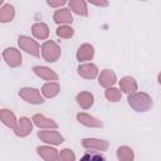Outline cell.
I'll return each instance as SVG.
<instances>
[{"label":"cell","instance_id":"6da1fadb","mask_svg":"<svg viewBox=\"0 0 161 161\" xmlns=\"http://www.w3.org/2000/svg\"><path fill=\"white\" fill-rule=\"evenodd\" d=\"M128 104L132 109H135L136 112H146L148 109L152 108L153 102L150 94L145 93V92H135L128 94L127 97Z\"/></svg>","mask_w":161,"mask_h":161},{"label":"cell","instance_id":"7a4b0ae2","mask_svg":"<svg viewBox=\"0 0 161 161\" xmlns=\"http://www.w3.org/2000/svg\"><path fill=\"white\" fill-rule=\"evenodd\" d=\"M42 50V57L44 58L45 62L49 63H54L59 59L60 54H62V49L60 47L54 42V40H47L42 44L40 47Z\"/></svg>","mask_w":161,"mask_h":161},{"label":"cell","instance_id":"3957f363","mask_svg":"<svg viewBox=\"0 0 161 161\" xmlns=\"http://www.w3.org/2000/svg\"><path fill=\"white\" fill-rule=\"evenodd\" d=\"M18 44H19L20 49L24 50L25 53L34 55V57L40 55V45L35 39H33L28 35H20L18 38Z\"/></svg>","mask_w":161,"mask_h":161},{"label":"cell","instance_id":"277c9868","mask_svg":"<svg viewBox=\"0 0 161 161\" xmlns=\"http://www.w3.org/2000/svg\"><path fill=\"white\" fill-rule=\"evenodd\" d=\"M19 96L30 104H42L44 103V97L42 96L40 91L33 87H24L19 91Z\"/></svg>","mask_w":161,"mask_h":161},{"label":"cell","instance_id":"5b68a950","mask_svg":"<svg viewBox=\"0 0 161 161\" xmlns=\"http://www.w3.org/2000/svg\"><path fill=\"white\" fill-rule=\"evenodd\" d=\"M38 137L44 143H48L50 146H57L64 142V137L55 130H44L38 132Z\"/></svg>","mask_w":161,"mask_h":161},{"label":"cell","instance_id":"8992f818","mask_svg":"<svg viewBox=\"0 0 161 161\" xmlns=\"http://www.w3.org/2000/svg\"><path fill=\"white\" fill-rule=\"evenodd\" d=\"M3 58H4V60L6 62V64L9 65V67H11V68H18V67H20L21 65V54H20V52L16 49V48H13V47H10V48H6V49H4V52H3Z\"/></svg>","mask_w":161,"mask_h":161},{"label":"cell","instance_id":"52a82bcc","mask_svg":"<svg viewBox=\"0 0 161 161\" xmlns=\"http://www.w3.org/2000/svg\"><path fill=\"white\" fill-rule=\"evenodd\" d=\"M82 146L87 150H93L97 152H103L108 150V141L101 140V138H94V137H87L82 140Z\"/></svg>","mask_w":161,"mask_h":161},{"label":"cell","instance_id":"ba28073f","mask_svg":"<svg viewBox=\"0 0 161 161\" xmlns=\"http://www.w3.org/2000/svg\"><path fill=\"white\" fill-rule=\"evenodd\" d=\"M31 122L36 127L43 128V130H57L58 128V123L55 121H53L52 118H48V117H45L44 114H40V113L34 114L33 118H31Z\"/></svg>","mask_w":161,"mask_h":161},{"label":"cell","instance_id":"9c48e42d","mask_svg":"<svg viewBox=\"0 0 161 161\" xmlns=\"http://www.w3.org/2000/svg\"><path fill=\"white\" fill-rule=\"evenodd\" d=\"M53 20L59 25H69L73 23V15L72 11L68 8H60L54 11Z\"/></svg>","mask_w":161,"mask_h":161},{"label":"cell","instance_id":"30bf717a","mask_svg":"<svg viewBox=\"0 0 161 161\" xmlns=\"http://www.w3.org/2000/svg\"><path fill=\"white\" fill-rule=\"evenodd\" d=\"M77 70H78V74L82 78H84V79H94L99 74V70H98L97 65L93 64V63H83V64H79V67H78Z\"/></svg>","mask_w":161,"mask_h":161},{"label":"cell","instance_id":"8fae6325","mask_svg":"<svg viewBox=\"0 0 161 161\" xmlns=\"http://www.w3.org/2000/svg\"><path fill=\"white\" fill-rule=\"evenodd\" d=\"M33 131V122L30 118L28 117H20V119H18V125L15 128V135L19 137H26L31 133Z\"/></svg>","mask_w":161,"mask_h":161},{"label":"cell","instance_id":"7c38bea8","mask_svg":"<svg viewBox=\"0 0 161 161\" xmlns=\"http://www.w3.org/2000/svg\"><path fill=\"white\" fill-rule=\"evenodd\" d=\"M117 82V77H116V73L111 69H103L99 74H98V83L101 87L103 88H109V87H113V84Z\"/></svg>","mask_w":161,"mask_h":161},{"label":"cell","instance_id":"4fadbf2b","mask_svg":"<svg viewBox=\"0 0 161 161\" xmlns=\"http://www.w3.org/2000/svg\"><path fill=\"white\" fill-rule=\"evenodd\" d=\"M33 72L35 73V75H38L39 78L44 79V80H48V82H57L58 80V74L48 68V67H44V65H35L33 68Z\"/></svg>","mask_w":161,"mask_h":161},{"label":"cell","instance_id":"5bb4252c","mask_svg":"<svg viewBox=\"0 0 161 161\" xmlns=\"http://www.w3.org/2000/svg\"><path fill=\"white\" fill-rule=\"evenodd\" d=\"M93 57H94V48L88 43L82 44L75 53V58L78 62H88L92 60Z\"/></svg>","mask_w":161,"mask_h":161},{"label":"cell","instance_id":"9a60e30c","mask_svg":"<svg viewBox=\"0 0 161 161\" xmlns=\"http://www.w3.org/2000/svg\"><path fill=\"white\" fill-rule=\"evenodd\" d=\"M77 119L80 125H83L86 127H91V128H99L103 126L101 119H98V118H96L88 113H84V112H79L77 114Z\"/></svg>","mask_w":161,"mask_h":161},{"label":"cell","instance_id":"2e32d148","mask_svg":"<svg viewBox=\"0 0 161 161\" xmlns=\"http://www.w3.org/2000/svg\"><path fill=\"white\" fill-rule=\"evenodd\" d=\"M36 152L38 155L44 160V161H58V150L52 147V146H48V145H44V146H38L36 147Z\"/></svg>","mask_w":161,"mask_h":161},{"label":"cell","instance_id":"e0dca14e","mask_svg":"<svg viewBox=\"0 0 161 161\" xmlns=\"http://www.w3.org/2000/svg\"><path fill=\"white\" fill-rule=\"evenodd\" d=\"M137 87L138 86H137L136 79L131 75H125L119 80V88H121V92L123 93H127V94L135 93L137 91Z\"/></svg>","mask_w":161,"mask_h":161},{"label":"cell","instance_id":"ac0fdd59","mask_svg":"<svg viewBox=\"0 0 161 161\" xmlns=\"http://www.w3.org/2000/svg\"><path fill=\"white\" fill-rule=\"evenodd\" d=\"M0 121L9 128H11L13 131H15L16 128V125H18V119H16V116L14 114L13 111L10 109H0Z\"/></svg>","mask_w":161,"mask_h":161},{"label":"cell","instance_id":"d6986e66","mask_svg":"<svg viewBox=\"0 0 161 161\" xmlns=\"http://www.w3.org/2000/svg\"><path fill=\"white\" fill-rule=\"evenodd\" d=\"M31 33L33 35L39 39V40H45L48 39L49 36V28L45 23H42V21H38V23H34L31 25Z\"/></svg>","mask_w":161,"mask_h":161},{"label":"cell","instance_id":"ffe728a7","mask_svg":"<svg viewBox=\"0 0 161 161\" xmlns=\"http://www.w3.org/2000/svg\"><path fill=\"white\" fill-rule=\"evenodd\" d=\"M69 10L79 16H87L88 15V9H87V3L84 0H70L68 3Z\"/></svg>","mask_w":161,"mask_h":161},{"label":"cell","instance_id":"44dd1931","mask_svg":"<svg viewBox=\"0 0 161 161\" xmlns=\"http://www.w3.org/2000/svg\"><path fill=\"white\" fill-rule=\"evenodd\" d=\"M59 92H60V86L58 82H47L42 87V96L44 98H53L58 96Z\"/></svg>","mask_w":161,"mask_h":161},{"label":"cell","instance_id":"7402d4cb","mask_svg":"<svg viewBox=\"0 0 161 161\" xmlns=\"http://www.w3.org/2000/svg\"><path fill=\"white\" fill-rule=\"evenodd\" d=\"M75 101L80 106V108L88 109L94 103V96L91 92H79L77 94V97H75Z\"/></svg>","mask_w":161,"mask_h":161},{"label":"cell","instance_id":"603a6c76","mask_svg":"<svg viewBox=\"0 0 161 161\" xmlns=\"http://www.w3.org/2000/svg\"><path fill=\"white\" fill-rule=\"evenodd\" d=\"M15 16V9L11 4H4L0 8V23H10Z\"/></svg>","mask_w":161,"mask_h":161},{"label":"cell","instance_id":"cb8c5ba5","mask_svg":"<svg viewBox=\"0 0 161 161\" xmlns=\"http://www.w3.org/2000/svg\"><path fill=\"white\" fill-rule=\"evenodd\" d=\"M117 158L118 161H133L135 160L133 150L128 146H119L117 148Z\"/></svg>","mask_w":161,"mask_h":161},{"label":"cell","instance_id":"d4e9b609","mask_svg":"<svg viewBox=\"0 0 161 161\" xmlns=\"http://www.w3.org/2000/svg\"><path fill=\"white\" fill-rule=\"evenodd\" d=\"M57 35L63 39H69L74 35V29L70 25H59L57 28Z\"/></svg>","mask_w":161,"mask_h":161},{"label":"cell","instance_id":"484cf974","mask_svg":"<svg viewBox=\"0 0 161 161\" xmlns=\"http://www.w3.org/2000/svg\"><path fill=\"white\" fill-rule=\"evenodd\" d=\"M104 96L109 101V102H118L122 97V92L118 89V88H114V87H109L106 89L104 92Z\"/></svg>","mask_w":161,"mask_h":161},{"label":"cell","instance_id":"4316f807","mask_svg":"<svg viewBox=\"0 0 161 161\" xmlns=\"http://www.w3.org/2000/svg\"><path fill=\"white\" fill-rule=\"evenodd\" d=\"M58 161H75V153L70 148H63L58 155Z\"/></svg>","mask_w":161,"mask_h":161},{"label":"cell","instance_id":"83f0119b","mask_svg":"<svg viewBox=\"0 0 161 161\" xmlns=\"http://www.w3.org/2000/svg\"><path fill=\"white\" fill-rule=\"evenodd\" d=\"M79 161H106V160H104V157L99 152L94 151V152H87V153H84Z\"/></svg>","mask_w":161,"mask_h":161},{"label":"cell","instance_id":"f1b7e54d","mask_svg":"<svg viewBox=\"0 0 161 161\" xmlns=\"http://www.w3.org/2000/svg\"><path fill=\"white\" fill-rule=\"evenodd\" d=\"M47 4L50 6V8H57V9H60V6L65 5L67 1L65 0H48Z\"/></svg>","mask_w":161,"mask_h":161},{"label":"cell","instance_id":"f546056e","mask_svg":"<svg viewBox=\"0 0 161 161\" xmlns=\"http://www.w3.org/2000/svg\"><path fill=\"white\" fill-rule=\"evenodd\" d=\"M89 3L92 4V5H96V6H108V1H106V0H101V1H96V0H89Z\"/></svg>","mask_w":161,"mask_h":161},{"label":"cell","instance_id":"4dcf8cb0","mask_svg":"<svg viewBox=\"0 0 161 161\" xmlns=\"http://www.w3.org/2000/svg\"><path fill=\"white\" fill-rule=\"evenodd\" d=\"M3 5H4V1H3V0H0V8H1Z\"/></svg>","mask_w":161,"mask_h":161}]
</instances>
